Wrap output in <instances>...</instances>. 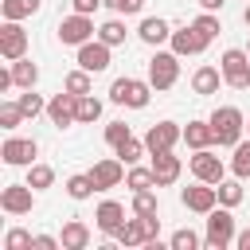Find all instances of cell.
<instances>
[{
	"label": "cell",
	"instance_id": "43",
	"mask_svg": "<svg viewBox=\"0 0 250 250\" xmlns=\"http://www.w3.org/2000/svg\"><path fill=\"white\" fill-rule=\"evenodd\" d=\"M141 219V227H145V242H156V234H160V219L156 215H137Z\"/></svg>",
	"mask_w": 250,
	"mask_h": 250
},
{
	"label": "cell",
	"instance_id": "40",
	"mask_svg": "<svg viewBox=\"0 0 250 250\" xmlns=\"http://www.w3.org/2000/svg\"><path fill=\"white\" fill-rule=\"evenodd\" d=\"M191 23H195V27H199V31L207 35V39H215V35L223 31V23H219V16H215V12H203V16H195Z\"/></svg>",
	"mask_w": 250,
	"mask_h": 250
},
{
	"label": "cell",
	"instance_id": "16",
	"mask_svg": "<svg viewBox=\"0 0 250 250\" xmlns=\"http://www.w3.org/2000/svg\"><path fill=\"white\" fill-rule=\"evenodd\" d=\"M78 66H82V70H90V74L105 70V66H109V43H102V39L82 43V47H78Z\"/></svg>",
	"mask_w": 250,
	"mask_h": 250
},
{
	"label": "cell",
	"instance_id": "30",
	"mask_svg": "<svg viewBox=\"0 0 250 250\" xmlns=\"http://www.w3.org/2000/svg\"><path fill=\"white\" fill-rule=\"evenodd\" d=\"M113 152H117V156H121L125 164H137V160H141V156L148 152V145H145V141H137V137H125V141H121V145H117Z\"/></svg>",
	"mask_w": 250,
	"mask_h": 250
},
{
	"label": "cell",
	"instance_id": "44",
	"mask_svg": "<svg viewBox=\"0 0 250 250\" xmlns=\"http://www.w3.org/2000/svg\"><path fill=\"white\" fill-rule=\"evenodd\" d=\"M70 4H74V12H82V16H94V12H98L105 0H70Z\"/></svg>",
	"mask_w": 250,
	"mask_h": 250
},
{
	"label": "cell",
	"instance_id": "14",
	"mask_svg": "<svg viewBox=\"0 0 250 250\" xmlns=\"http://www.w3.org/2000/svg\"><path fill=\"white\" fill-rule=\"evenodd\" d=\"M207 35L195 27V23H184V27H176L172 31V51L176 55H199V51H207Z\"/></svg>",
	"mask_w": 250,
	"mask_h": 250
},
{
	"label": "cell",
	"instance_id": "37",
	"mask_svg": "<svg viewBox=\"0 0 250 250\" xmlns=\"http://www.w3.org/2000/svg\"><path fill=\"white\" fill-rule=\"evenodd\" d=\"M16 102H20L23 117H39V113H47V102H43V98H39L35 90H23V94H20Z\"/></svg>",
	"mask_w": 250,
	"mask_h": 250
},
{
	"label": "cell",
	"instance_id": "48",
	"mask_svg": "<svg viewBox=\"0 0 250 250\" xmlns=\"http://www.w3.org/2000/svg\"><path fill=\"white\" fill-rule=\"evenodd\" d=\"M242 23H246V27H250V4H246V12H242Z\"/></svg>",
	"mask_w": 250,
	"mask_h": 250
},
{
	"label": "cell",
	"instance_id": "11",
	"mask_svg": "<svg viewBox=\"0 0 250 250\" xmlns=\"http://www.w3.org/2000/svg\"><path fill=\"white\" fill-rule=\"evenodd\" d=\"M180 203L188 207V211H195V215H207L211 207H219V191H215V184H191V188H184L180 191Z\"/></svg>",
	"mask_w": 250,
	"mask_h": 250
},
{
	"label": "cell",
	"instance_id": "42",
	"mask_svg": "<svg viewBox=\"0 0 250 250\" xmlns=\"http://www.w3.org/2000/svg\"><path fill=\"white\" fill-rule=\"evenodd\" d=\"M105 8H113L117 16H137L145 8V0H105Z\"/></svg>",
	"mask_w": 250,
	"mask_h": 250
},
{
	"label": "cell",
	"instance_id": "13",
	"mask_svg": "<svg viewBox=\"0 0 250 250\" xmlns=\"http://www.w3.org/2000/svg\"><path fill=\"white\" fill-rule=\"evenodd\" d=\"M90 176H94V188L98 191H109V188H117L125 180V160L121 156H105V160H98L90 168Z\"/></svg>",
	"mask_w": 250,
	"mask_h": 250
},
{
	"label": "cell",
	"instance_id": "38",
	"mask_svg": "<svg viewBox=\"0 0 250 250\" xmlns=\"http://www.w3.org/2000/svg\"><path fill=\"white\" fill-rule=\"evenodd\" d=\"M156 211H160V203H156L152 188L148 191H133V215H156Z\"/></svg>",
	"mask_w": 250,
	"mask_h": 250
},
{
	"label": "cell",
	"instance_id": "3",
	"mask_svg": "<svg viewBox=\"0 0 250 250\" xmlns=\"http://www.w3.org/2000/svg\"><path fill=\"white\" fill-rule=\"evenodd\" d=\"M148 98H152V82H141V78H113L109 86V102L129 105V109H145Z\"/></svg>",
	"mask_w": 250,
	"mask_h": 250
},
{
	"label": "cell",
	"instance_id": "31",
	"mask_svg": "<svg viewBox=\"0 0 250 250\" xmlns=\"http://www.w3.org/2000/svg\"><path fill=\"white\" fill-rule=\"evenodd\" d=\"M4 250H35V234L23 230V227H12L4 234Z\"/></svg>",
	"mask_w": 250,
	"mask_h": 250
},
{
	"label": "cell",
	"instance_id": "19",
	"mask_svg": "<svg viewBox=\"0 0 250 250\" xmlns=\"http://www.w3.org/2000/svg\"><path fill=\"white\" fill-rule=\"evenodd\" d=\"M90 227L82 223V219H66L62 223V234H59V242H62V250H86L90 246Z\"/></svg>",
	"mask_w": 250,
	"mask_h": 250
},
{
	"label": "cell",
	"instance_id": "23",
	"mask_svg": "<svg viewBox=\"0 0 250 250\" xmlns=\"http://www.w3.org/2000/svg\"><path fill=\"white\" fill-rule=\"evenodd\" d=\"M12 78H16V86H20V90H31V86L39 82V66L23 55V59H16V62H12Z\"/></svg>",
	"mask_w": 250,
	"mask_h": 250
},
{
	"label": "cell",
	"instance_id": "12",
	"mask_svg": "<svg viewBox=\"0 0 250 250\" xmlns=\"http://www.w3.org/2000/svg\"><path fill=\"white\" fill-rule=\"evenodd\" d=\"M0 207H4L8 215H27V211L35 207V188H31V184H8V188L0 191Z\"/></svg>",
	"mask_w": 250,
	"mask_h": 250
},
{
	"label": "cell",
	"instance_id": "26",
	"mask_svg": "<svg viewBox=\"0 0 250 250\" xmlns=\"http://www.w3.org/2000/svg\"><path fill=\"white\" fill-rule=\"evenodd\" d=\"M39 4H43V0H4L0 12H4V20H27V16L39 12Z\"/></svg>",
	"mask_w": 250,
	"mask_h": 250
},
{
	"label": "cell",
	"instance_id": "49",
	"mask_svg": "<svg viewBox=\"0 0 250 250\" xmlns=\"http://www.w3.org/2000/svg\"><path fill=\"white\" fill-rule=\"evenodd\" d=\"M246 51H250V43H246Z\"/></svg>",
	"mask_w": 250,
	"mask_h": 250
},
{
	"label": "cell",
	"instance_id": "7",
	"mask_svg": "<svg viewBox=\"0 0 250 250\" xmlns=\"http://www.w3.org/2000/svg\"><path fill=\"white\" fill-rule=\"evenodd\" d=\"M176 141H184V129H180L176 121H156V125H148V133H145L148 156H156V152H172Z\"/></svg>",
	"mask_w": 250,
	"mask_h": 250
},
{
	"label": "cell",
	"instance_id": "10",
	"mask_svg": "<svg viewBox=\"0 0 250 250\" xmlns=\"http://www.w3.org/2000/svg\"><path fill=\"white\" fill-rule=\"evenodd\" d=\"M0 55L8 62L27 55V31L20 27V20H4V27H0Z\"/></svg>",
	"mask_w": 250,
	"mask_h": 250
},
{
	"label": "cell",
	"instance_id": "6",
	"mask_svg": "<svg viewBox=\"0 0 250 250\" xmlns=\"http://www.w3.org/2000/svg\"><path fill=\"white\" fill-rule=\"evenodd\" d=\"M59 39H62L66 47H82V43H90V39H94V20L82 16V12H70L66 20H59Z\"/></svg>",
	"mask_w": 250,
	"mask_h": 250
},
{
	"label": "cell",
	"instance_id": "21",
	"mask_svg": "<svg viewBox=\"0 0 250 250\" xmlns=\"http://www.w3.org/2000/svg\"><path fill=\"white\" fill-rule=\"evenodd\" d=\"M219 82H223V70H219V66H199V70L191 74V90H195L199 98L219 94Z\"/></svg>",
	"mask_w": 250,
	"mask_h": 250
},
{
	"label": "cell",
	"instance_id": "2",
	"mask_svg": "<svg viewBox=\"0 0 250 250\" xmlns=\"http://www.w3.org/2000/svg\"><path fill=\"white\" fill-rule=\"evenodd\" d=\"M234 215H230V207H211L207 211V234H203V246H211V250H227L230 242H234Z\"/></svg>",
	"mask_w": 250,
	"mask_h": 250
},
{
	"label": "cell",
	"instance_id": "24",
	"mask_svg": "<svg viewBox=\"0 0 250 250\" xmlns=\"http://www.w3.org/2000/svg\"><path fill=\"white\" fill-rule=\"evenodd\" d=\"M113 242H117V246H141V242H145V227H141V219H125V223L113 230Z\"/></svg>",
	"mask_w": 250,
	"mask_h": 250
},
{
	"label": "cell",
	"instance_id": "9",
	"mask_svg": "<svg viewBox=\"0 0 250 250\" xmlns=\"http://www.w3.org/2000/svg\"><path fill=\"white\" fill-rule=\"evenodd\" d=\"M47 117H51V125H55V129L78 125V94H70V90L55 94V98L47 102Z\"/></svg>",
	"mask_w": 250,
	"mask_h": 250
},
{
	"label": "cell",
	"instance_id": "22",
	"mask_svg": "<svg viewBox=\"0 0 250 250\" xmlns=\"http://www.w3.org/2000/svg\"><path fill=\"white\" fill-rule=\"evenodd\" d=\"M184 145H188V148H211V145H215L211 121H188V129H184Z\"/></svg>",
	"mask_w": 250,
	"mask_h": 250
},
{
	"label": "cell",
	"instance_id": "29",
	"mask_svg": "<svg viewBox=\"0 0 250 250\" xmlns=\"http://www.w3.org/2000/svg\"><path fill=\"white\" fill-rule=\"evenodd\" d=\"M230 172L238 180H250V141H238L234 145V156H230Z\"/></svg>",
	"mask_w": 250,
	"mask_h": 250
},
{
	"label": "cell",
	"instance_id": "32",
	"mask_svg": "<svg viewBox=\"0 0 250 250\" xmlns=\"http://www.w3.org/2000/svg\"><path fill=\"white\" fill-rule=\"evenodd\" d=\"M98 39L109 43V47H121V43H125V23H121V20H105V23L98 27Z\"/></svg>",
	"mask_w": 250,
	"mask_h": 250
},
{
	"label": "cell",
	"instance_id": "39",
	"mask_svg": "<svg viewBox=\"0 0 250 250\" xmlns=\"http://www.w3.org/2000/svg\"><path fill=\"white\" fill-rule=\"evenodd\" d=\"M20 121H27L23 109H20V102H4L0 105V129H16Z\"/></svg>",
	"mask_w": 250,
	"mask_h": 250
},
{
	"label": "cell",
	"instance_id": "34",
	"mask_svg": "<svg viewBox=\"0 0 250 250\" xmlns=\"http://www.w3.org/2000/svg\"><path fill=\"white\" fill-rule=\"evenodd\" d=\"M27 184H31L35 191L51 188V184H55V168H51V164H31V168H27Z\"/></svg>",
	"mask_w": 250,
	"mask_h": 250
},
{
	"label": "cell",
	"instance_id": "4",
	"mask_svg": "<svg viewBox=\"0 0 250 250\" xmlns=\"http://www.w3.org/2000/svg\"><path fill=\"white\" fill-rule=\"evenodd\" d=\"M176 78H180V55L176 51H156L148 59V82H152V90H172Z\"/></svg>",
	"mask_w": 250,
	"mask_h": 250
},
{
	"label": "cell",
	"instance_id": "50",
	"mask_svg": "<svg viewBox=\"0 0 250 250\" xmlns=\"http://www.w3.org/2000/svg\"><path fill=\"white\" fill-rule=\"evenodd\" d=\"M246 129H250V125H246Z\"/></svg>",
	"mask_w": 250,
	"mask_h": 250
},
{
	"label": "cell",
	"instance_id": "1",
	"mask_svg": "<svg viewBox=\"0 0 250 250\" xmlns=\"http://www.w3.org/2000/svg\"><path fill=\"white\" fill-rule=\"evenodd\" d=\"M207 121H211V133H215V145H219V148H234V145L242 141V129H246L242 109H234V105H219Z\"/></svg>",
	"mask_w": 250,
	"mask_h": 250
},
{
	"label": "cell",
	"instance_id": "28",
	"mask_svg": "<svg viewBox=\"0 0 250 250\" xmlns=\"http://www.w3.org/2000/svg\"><path fill=\"white\" fill-rule=\"evenodd\" d=\"M125 184H129L133 191H148V188H156V176H152V168H137V164H129Z\"/></svg>",
	"mask_w": 250,
	"mask_h": 250
},
{
	"label": "cell",
	"instance_id": "15",
	"mask_svg": "<svg viewBox=\"0 0 250 250\" xmlns=\"http://www.w3.org/2000/svg\"><path fill=\"white\" fill-rule=\"evenodd\" d=\"M223 160L211 152V148H195V156H191V176L195 180H203V184H219L223 180Z\"/></svg>",
	"mask_w": 250,
	"mask_h": 250
},
{
	"label": "cell",
	"instance_id": "45",
	"mask_svg": "<svg viewBox=\"0 0 250 250\" xmlns=\"http://www.w3.org/2000/svg\"><path fill=\"white\" fill-rule=\"evenodd\" d=\"M62 242L59 238H51V234H35V250H59Z\"/></svg>",
	"mask_w": 250,
	"mask_h": 250
},
{
	"label": "cell",
	"instance_id": "25",
	"mask_svg": "<svg viewBox=\"0 0 250 250\" xmlns=\"http://www.w3.org/2000/svg\"><path fill=\"white\" fill-rule=\"evenodd\" d=\"M94 191H98V188H94V176H90V172H74V176L66 180V195H70V199H90Z\"/></svg>",
	"mask_w": 250,
	"mask_h": 250
},
{
	"label": "cell",
	"instance_id": "27",
	"mask_svg": "<svg viewBox=\"0 0 250 250\" xmlns=\"http://www.w3.org/2000/svg\"><path fill=\"white\" fill-rule=\"evenodd\" d=\"M215 191H219V203H223V207H238V203H242V180H238V176H234V180H219Z\"/></svg>",
	"mask_w": 250,
	"mask_h": 250
},
{
	"label": "cell",
	"instance_id": "41",
	"mask_svg": "<svg viewBox=\"0 0 250 250\" xmlns=\"http://www.w3.org/2000/svg\"><path fill=\"white\" fill-rule=\"evenodd\" d=\"M125 137H133V129H129L125 121H109V125H105V145H109V148H117Z\"/></svg>",
	"mask_w": 250,
	"mask_h": 250
},
{
	"label": "cell",
	"instance_id": "33",
	"mask_svg": "<svg viewBox=\"0 0 250 250\" xmlns=\"http://www.w3.org/2000/svg\"><path fill=\"white\" fill-rule=\"evenodd\" d=\"M102 117V102L94 98V94H82L78 98V125H90V121H98Z\"/></svg>",
	"mask_w": 250,
	"mask_h": 250
},
{
	"label": "cell",
	"instance_id": "46",
	"mask_svg": "<svg viewBox=\"0 0 250 250\" xmlns=\"http://www.w3.org/2000/svg\"><path fill=\"white\" fill-rule=\"evenodd\" d=\"M234 246H238V250H250V227H246V230H238V234H234Z\"/></svg>",
	"mask_w": 250,
	"mask_h": 250
},
{
	"label": "cell",
	"instance_id": "35",
	"mask_svg": "<svg viewBox=\"0 0 250 250\" xmlns=\"http://www.w3.org/2000/svg\"><path fill=\"white\" fill-rule=\"evenodd\" d=\"M168 246H172V250H199V246H203V238H199L191 227H180V230L168 238Z\"/></svg>",
	"mask_w": 250,
	"mask_h": 250
},
{
	"label": "cell",
	"instance_id": "17",
	"mask_svg": "<svg viewBox=\"0 0 250 250\" xmlns=\"http://www.w3.org/2000/svg\"><path fill=\"white\" fill-rule=\"evenodd\" d=\"M180 156H172V152H156L152 156V176H156V188H168V184H176L180 180Z\"/></svg>",
	"mask_w": 250,
	"mask_h": 250
},
{
	"label": "cell",
	"instance_id": "20",
	"mask_svg": "<svg viewBox=\"0 0 250 250\" xmlns=\"http://www.w3.org/2000/svg\"><path fill=\"white\" fill-rule=\"evenodd\" d=\"M137 35H141L148 47H160L164 39H172V27H168V20H160V16H145L141 27H137Z\"/></svg>",
	"mask_w": 250,
	"mask_h": 250
},
{
	"label": "cell",
	"instance_id": "36",
	"mask_svg": "<svg viewBox=\"0 0 250 250\" xmlns=\"http://www.w3.org/2000/svg\"><path fill=\"white\" fill-rule=\"evenodd\" d=\"M62 90H70V94H78V98H82V94H90V70H82V66H78V70H70V74L62 78Z\"/></svg>",
	"mask_w": 250,
	"mask_h": 250
},
{
	"label": "cell",
	"instance_id": "47",
	"mask_svg": "<svg viewBox=\"0 0 250 250\" xmlns=\"http://www.w3.org/2000/svg\"><path fill=\"white\" fill-rule=\"evenodd\" d=\"M223 4H227V0H199V8H203V12H219Z\"/></svg>",
	"mask_w": 250,
	"mask_h": 250
},
{
	"label": "cell",
	"instance_id": "5",
	"mask_svg": "<svg viewBox=\"0 0 250 250\" xmlns=\"http://www.w3.org/2000/svg\"><path fill=\"white\" fill-rule=\"evenodd\" d=\"M219 70H223V82H227L230 90H246V86H250V51H238V47L223 51Z\"/></svg>",
	"mask_w": 250,
	"mask_h": 250
},
{
	"label": "cell",
	"instance_id": "18",
	"mask_svg": "<svg viewBox=\"0 0 250 250\" xmlns=\"http://www.w3.org/2000/svg\"><path fill=\"white\" fill-rule=\"evenodd\" d=\"M94 223H98V230H102V234H113V230L125 223V207H121L117 199H105V203H98Z\"/></svg>",
	"mask_w": 250,
	"mask_h": 250
},
{
	"label": "cell",
	"instance_id": "8",
	"mask_svg": "<svg viewBox=\"0 0 250 250\" xmlns=\"http://www.w3.org/2000/svg\"><path fill=\"white\" fill-rule=\"evenodd\" d=\"M0 156L12 168H31L35 156H39V145H35V137H8L4 148H0Z\"/></svg>",
	"mask_w": 250,
	"mask_h": 250
}]
</instances>
